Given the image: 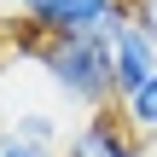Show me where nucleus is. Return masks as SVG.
Masks as SVG:
<instances>
[{
    "instance_id": "nucleus-4",
    "label": "nucleus",
    "mask_w": 157,
    "mask_h": 157,
    "mask_svg": "<svg viewBox=\"0 0 157 157\" xmlns=\"http://www.w3.org/2000/svg\"><path fill=\"white\" fill-rule=\"evenodd\" d=\"M128 140H134V134H128L122 111H93V117H82V128L70 134L64 157H117Z\"/></svg>"
},
{
    "instance_id": "nucleus-6",
    "label": "nucleus",
    "mask_w": 157,
    "mask_h": 157,
    "mask_svg": "<svg viewBox=\"0 0 157 157\" xmlns=\"http://www.w3.org/2000/svg\"><path fill=\"white\" fill-rule=\"evenodd\" d=\"M122 122H128V134H157V76L146 82V87H134L122 105Z\"/></svg>"
},
{
    "instance_id": "nucleus-7",
    "label": "nucleus",
    "mask_w": 157,
    "mask_h": 157,
    "mask_svg": "<svg viewBox=\"0 0 157 157\" xmlns=\"http://www.w3.org/2000/svg\"><path fill=\"white\" fill-rule=\"evenodd\" d=\"M0 157H64L52 146H35V140H17L12 128H0Z\"/></svg>"
},
{
    "instance_id": "nucleus-9",
    "label": "nucleus",
    "mask_w": 157,
    "mask_h": 157,
    "mask_svg": "<svg viewBox=\"0 0 157 157\" xmlns=\"http://www.w3.org/2000/svg\"><path fill=\"white\" fill-rule=\"evenodd\" d=\"M117 157H146V146H140V140H128V146H122Z\"/></svg>"
},
{
    "instance_id": "nucleus-5",
    "label": "nucleus",
    "mask_w": 157,
    "mask_h": 157,
    "mask_svg": "<svg viewBox=\"0 0 157 157\" xmlns=\"http://www.w3.org/2000/svg\"><path fill=\"white\" fill-rule=\"evenodd\" d=\"M0 128H12L17 140H35V146H52L58 151V134H64V122L47 111V105H17V111H6V122Z\"/></svg>"
},
{
    "instance_id": "nucleus-3",
    "label": "nucleus",
    "mask_w": 157,
    "mask_h": 157,
    "mask_svg": "<svg viewBox=\"0 0 157 157\" xmlns=\"http://www.w3.org/2000/svg\"><path fill=\"white\" fill-rule=\"evenodd\" d=\"M105 41H111V70H117V105L134 93V87H146L157 76V41L122 12V17H111V29H105Z\"/></svg>"
},
{
    "instance_id": "nucleus-8",
    "label": "nucleus",
    "mask_w": 157,
    "mask_h": 157,
    "mask_svg": "<svg viewBox=\"0 0 157 157\" xmlns=\"http://www.w3.org/2000/svg\"><path fill=\"white\" fill-rule=\"evenodd\" d=\"M128 17H134V23L157 41V0H128Z\"/></svg>"
},
{
    "instance_id": "nucleus-2",
    "label": "nucleus",
    "mask_w": 157,
    "mask_h": 157,
    "mask_svg": "<svg viewBox=\"0 0 157 157\" xmlns=\"http://www.w3.org/2000/svg\"><path fill=\"white\" fill-rule=\"evenodd\" d=\"M128 0H17V17L41 41H70V35H105L111 17H122Z\"/></svg>"
},
{
    "instance_id": "nucleus-1",
    "label": "nucleus",
    "mask_w": 157,
    "mask_h": 157,
    "mask_svg": "<svg viewBox=\"0 0 157 157\" xmlns=\"http://www.w3.org/2000/svg\"><path fill=\"white\" fill-rule=\"evenodd\" d=\"M35 64H41V76L52 82L58 99L82 105L87 117H93V111H111V99H117V70H111V41H105V35L41 41V47H35Z\"/></svg>"
}]
</instances>
